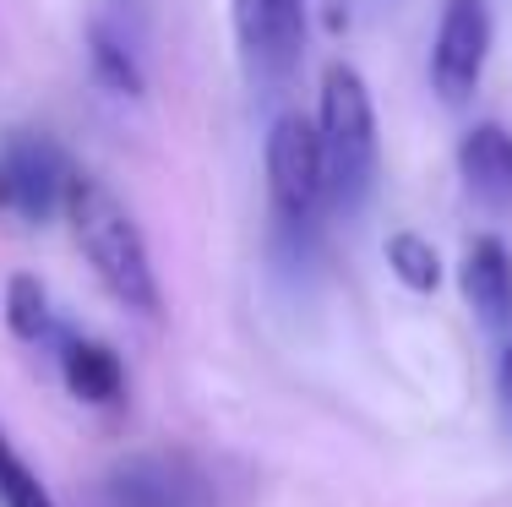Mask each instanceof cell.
Here are the masks:
<instances>
[{
  "instance_id": "cell-1",
  "label": "cell",
  "mask_w": 512,
  "mask_h": 507,
  "mask_svg": "<svg viewBox=\"0 0 512 507\" xmlns=\"http://www.w3.org/2000/svg\"><path fill=\"white\" fill-rule=\"evenodd\" d=\"M66 224L77 235L88 268L99 273V284L120 300L126 311L137 317H158L164 311V295H158V273H153V257H148V240H142L137 219L126 213V202L104 186L99 175L77 169L66 186Z\"/></svg>"
},
{
  "instance_id": "cell-2",
  "label": "cell",
  "mask_w": 512,
  "mask_h": 507,
  "mask_svg": "<svg viewBox=\"0 0 512 507\" xmlns=\"http://www.w3.org/2000/svg\"><path fill=\"white\" fill-rule=\"evenodd\" d=\"M316 137H322V164H327V208L333 213H360L365 197L376 191L382 169V137H376V104L371 88L355 66L333 60L322 71V110H316Z\"/></svg>"
},
{
  "instance_id": "cell-3",
  "label": "cell",
  "mask_w": 512,
  "mask_h": 507,
  "mask_svg": "<svg viewBox=\"0 0 512 507\" xmlns=\"http://www.w3.org/2000/svg\"><path fill=\"white\" fill-rule=\"evenodd\" d=\"M267 202H273V224L289 240H311L316 219L327 208V164H322V137H316V120H306L300 110L278 115L267 126Z\"/></svg>"
},
{
  "instance_id": "cell-4",
  "label": "cell",
  "mask_w": 512,
  "mask_h": 507,
  "mask_svg": "<svg viewBox=\"0 0 512 507\" xmlns=\"http://www.w3.org/2000/svg\"><path fill=\"white\" fill-rule=\"evenodd\" d=\"M77 175L71 153L50 131L11 126L0 131V213L17 224H44L66 208V186Z\"/></svg>"
},
{
  "instance_id": "cell-5",
  "label": "cell",
  "mask_w": 512,
  "mask_h": 507,
  "mask_svg": "<svg viewBox=\"0 0 512 507\" xmlns=\"http://www.w3.org/2000/svg\"><path fill=\"white\" fill-rule=\"evenodd\" d=\"M99 507H213V480L186 453H131L99 475Z\"/></svg>"
},
{
  "instance_id": "cell-6",
  "label": "cell",
  "mask_w": 512,
  "mask_h": 507,
  "mask_svg": "<svg viewBox=\"0 0 512 507\" xmlns=\"http://www.w3.org/2000/svg\"><path fill=\"white\" fill-rule=\"evenodd\" d=\"M229 22L251 82L284 88L306 50V0H229Z\"/></svg>"
},
{
  "instance_id": "cell-7",
  "label": "cell",
  "mask_w": 512,
  "mask_h": 507,
  "mask_svg": "<svg viewBox=\"0 0 512 507\" xmlns=\"http://www.w3.org/2000/svg\"><path fill=\"white\" fill-rule=\"evenodd\" d=\"M491 0H442L436 17V39H431V88L447 104H463L485 77L491 60Z\"/></svg>"
},
{
  "instance_id": "cell-8",
  "label": "cell",
  "mask_w": 512,
  "mask_h": 507,
  "mask_svg": "<svg viewBox=\"0 0 512 507\" xmlns=\"http://www.w3.org/2000/svg\"><path fill=\"white\" fill-rule=\"evenodd\" d=\"M50 349H55L60 377H66V388H71L77 404L115 409L120 398H126V366H120V355L109 344H99V338H88V333L60 328V338H55Z\"/></svg>"
},
{
  "instance_id": "cell-9",
  "label": "cell",
  "mask_w": 512,
  "mask_h": 507,
  "mask_svg": "<svg viewBox=\"0 0 512 507\" xmlns=\"http://www.w3.org/2000/svg\"><path fill=\"white\" fill-rule=\"evenodd\" d=\"M458 175H463V191L480 208L507 213L512 208V131L496 126V120L469 126L458 142Z\"/></svg>"
},
{
  "instance_id": "cell-10",
  "label": "cell",
  "mask_w": 512,
  "mask_h": 507,
  "mask_svg": "<svg viewBox=\"0 0 512 507\" xmlns=\"http://www.w3.org/2000/svg\"><path fill=\"white\" fill-rule=\"evenodd\" d=\"M458 284H463L469 311L491 333H507L512 328V251H507V240H496V235L474 240V246L463 251Z\"/></svg>"
},
{
  "instance_id": "cell-11",
  "label": "cell",
  "mask_w": 512,
  "mask_h": 507,
  "mask_svg": "<svg viewBox=\"0 0 512 507\" xmlns=\"http://www.w3.org/2000/svg\"><path fill=\"white\" fill-rule=\"evenodd\" d=\"M88 66H93V82L120 99H142L148 77H142V44H131L126 33H115L109 22L88 17Z\"/></svg>"
},
{
  "instance_id": "cell-12",
  "label": "cell",
  "mask_w": 512,
  "mask_h": 507,
  "mask_svg": "<svg viewBox=\"0 0 512 507\" xmlns=\"http://www.w3.org/2000/svg\"><path fill=\"white\" fill-rule=\"evenodd\" d=\"M6 328L22 338V344H55L60 338V317L50 306V289H44L33 273H11L6 284Z\"/></svg>"
},
{
  "instance_id": "cell-13",
  "label": "cell",
  "mask_w": 512,
  "mask_h": 507,
  "mask_svg": "<svg viewBox=\"0 0 512 507\" xmlns=\"http://www.w3.org/2000/svg\"><path fill=\"white\" fill-rule=\"evenodd\" d=\"M387 268H393V279L414 289V295H431L436 284H442V257H436V246L425 235H414V229H398L393 240H387Z\"/></svg>"
},
{
  "instance_id": "cell-14",
  "label": "cell",
  "mask_w": 512,
  "mask_h": 507,
  "mask_svg": "<svg viewBox=\"0 0 512 507\" xmlns=\"http://www.w3.org/2000/svg\"><path fill=\"white\" fill-rule=\"evenodd\" d=\"M0 502L6 507H55L50 486L33 475V464L17 453V442L6 437V426H0Z\"/></svg>"
},
{
  "instance_id": "cell-15",
  "label": "cell",
  "mask_w": 512,
  "mask_h": 507,
  "mask_svg": "<svg viewBox=\"0 0 512 507\" xmlns=\"http://www.w3.org/2000/svg\"><path fill=\"white\" fill-rule=\"evenodd\" d=\"M496 393H502V409H507V420H512V338H507V349H502V366H496Z\"/></svg>"
}]
</instances>
